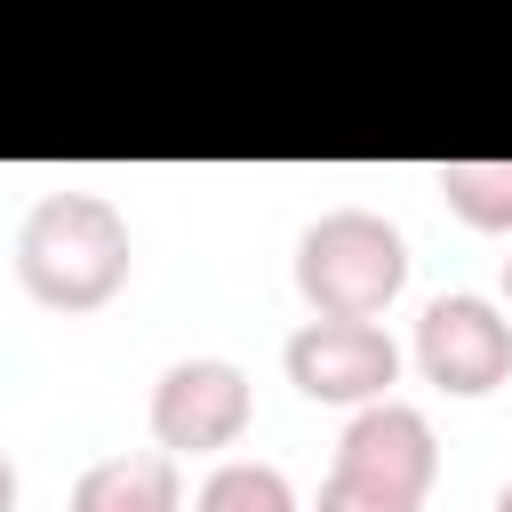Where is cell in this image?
Instances as JSON below:
<instances>
[{
  "label": "cell",
  "instance_id": "6da1fadb",
  "mask_svg": "<svg viewBox=\"0 0 512 512\" xmlns=\"http://www.w3.org/2000/svg\"><path fill=\"white\" fill-rule=\"evenodd\" d=\"M128 216L104 192H48L16 224V272L48 312H96L128 288Z\"/></svg>",
  "mask_w": 512,
  "mask_h": 512
},
{
  "label": "cell",
  "instance_id": "7a4b0ae2",
  "mask_svg": "<svg viewBox=\"0 0 512 512\" xmlns=\"http://www.w3.org/2000/svg\"><path fill=\"white\" fill-rule=\"evenodd\" d=\"M296 288L320 320H376L408 288V240L376 208H328L296 240Z\"/></svg>",
  "mask_w": 512,
  "mask_h": 512
},
{
  "label": "cell",
  "instance_id": "3957f363",
  "mask_svg": "<svg viewBox=\"0 0 512 512\" xmlns=\"http://www.w3.org/2000/svg\"><path fill=\"white\" fill-rule=\"evenodd\" d=\"M288 384L304 400H328V408H368V400H392V376H400V344L376 328V320H304L288 336Z\"/></svg>",
  "mask_w": 512,
  "mask_h": 512
},
{
  "label": "cell",
  "instance_id": "277c9868",
  "mask_svg": "<svg viewBox=\"0 0 512 512\" xmlns=\"http://www.w3.org/2000/svg\"><path fill=\"white\" fill-rule=\"evenodd\" d=\"M416 368L424 384L456 392V400H480L512 376V320L488 304V296H432L424 320H416Z\"/></svg>",
  "mask_w": 512,
  "mask_h": 512
},
{
  "label": "cell",
  "instance_id": "5b68a950",
  "mask_svg": "<svg viewBox=\"0 0 512 512\" xmlns=\"http://www.w3.org/2000/svg\"><path fill=\"white\" fill-rule=\"evenodd\" d=\"M248 432V376L216 352L200 360H176L160 384H152V440L168 456H216Z\"/></svg>",
  "mask_w": 512,
  "mask_h": 512
},
{
  "label": "cell",
  "instance_id": "8992f818",
  "mask_svg": "<svg viewBox=\"0 0 512 512\" xmlns=\"http://www.w3.org/2000/svg\"><path fill=\"white\" fill-rule=\"evenodd\" d=\"M432 472H440V440H432L424 408H408V400H368L336 440V480H360V488L424 504Z\"/></svg>",
  "mask_w": 512,
  "mask_h": 512
},
{
  "label": "cell",
  "instance_id": "52a82bcc",
  "mask_svg": "<svg viewBox=\"0 0 512 512\" xmlns=\"http://www.w3.org/2000/svg\"><path fill=\"white\" fill-rule=\"evenodd\" d=\"M64 512H184V488H176V456H168V448L96 456V464L72 480V504H64Z\"/></svg>",
  "mask_w": 512,
  "mask_h": 512
},
{
  "label": "cell",
  "instance_id": "ba28073f",
  "mask_svg": "<svg viewBox=\"0 0 512 512\" xmlns=\"http://www.w3.org/2000/svg\"><path fill=\"white\" fill-rule=\"evenodd\" d=\"M440 192L472 232H512V160H440Z\"/></svg>",
  "mask_w": 512,
  "mask_h": 512
},
{
  "label": "cell",
  "instance_id": "9c48e42d",
  "mask_svg": "<svg viewBox=\"0 0 512 512\" xmlns=\"http://www.w3.org/2000/svg\"><path fill=\"white\" fill-rule=\"evenodd\" d=\"M192 512H296V488L280 464H256V456H232L200 480Z\"/></svg>",
  "mask_w": 512,
  "mask_h": 512
},
{
  "label": "cell",
  "instance_id": "30bf717a",
  "mask_svg": "<svg viewBox=\"0 0 512 512\" xmlns=\"http://www.w3.org/2000/svg\"><path fill=\"white\" fill-rule=\"evenodd\" d=\"M312 512H424V504H408V496H384V488H360V480H320V504Z\"/></svg>",
  "mask_w": 512,
  "mask_h": 512
},
{
  "label": "cell",
  "instance_id": "8fae6325",
  "mask_svg": "<svg viewBox=\"0 0 512 512\" xmlns=\"http://www.w3.org/2000/svg\"><path fill=\"white\" fill-rule=\"evenodd\" d=\"M488 512H512V480H504V488H496V504H488Z\"/></svg>",
  "mask_w": 512,
  "mask_h": 512
},
{
  "label": "cell",
  "instance_id": "7c38bea8",
  "mask_svg": "<svg viewBox=\"0 0 512 512\" xmlns=\"http://www.w3.org/2000/svg\"><path fill=\"white\" fill-rule=\"evenodd\" d=\"M504 296H512V256H504Z\"/></svg>",
  "mask_w": 512,
  "mask_h": 512
}]
</instances>
